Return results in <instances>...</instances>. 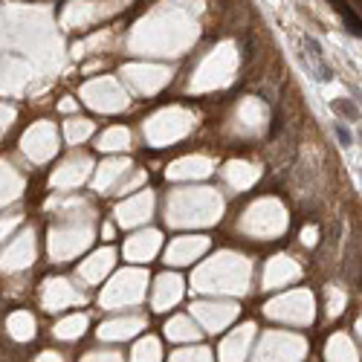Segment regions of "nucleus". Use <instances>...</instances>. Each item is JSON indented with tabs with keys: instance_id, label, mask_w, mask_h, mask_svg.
<instances>
[{
	"instance_id": "f257e3e1",
	"label": "nucleus",
	"mask_w": 362,
	"mask_h": 362,
	"mask_svg": "<svg viewBox=\"0 0 362 362\" xmlns=\"http://www.w3.org/2000/svg\"><path fill=\"white\" fill-rule=\"evenodd\" d=\"M330 107H333L336 113H345L351 122H357V119H360V107H357V104H354L351 99H336L333 104H330Z\"/></svg>"
},
{
	"instance_id": "f03ea898",
	"label": "nucleus",
	"mask_w": 362,
	"mask_h": 362,
	"mask_svg": "<svg viewBox=\"0 0 362 362\" xmlns=\"http://www.w3.org/2000/svg\"><path fill=\"white\" fill-rule=\"evenodd\" d=\"M336 9L345 15V21H348V29H351L354 35H360V18H357V15L348 9V3H336Z\"/></svg>"
},
{
	"instance_id": "7ed1b4c3",
	"label": "nucleus",
	"mask_w": 362,
	"mask_h": 362,
	"mask_svg": "<svg viewBox=\"0 0 362 362\" xmlns=\"http://www.w3.org/2000/svg\"><path fill=\"white\" fill-rule=\"evenodd\" d=\"M304 49H307V52H310V55L316 58V64H322L325 52H322V44H319L316 38H310V35H307V38H304Z\"/></svg>"
},
{
	"instance_id": "20e7f679",
	"label": "nucleus",
	"mask_w": 362,
	"mask_h": 362,
	"mask_svg": "<svg viewBox=\"0 0 362 362\" xmlns=\"http://www.w3.org/2000/svg\"><path fill=\"white\" fill-rule=\"evenodd\" d=\"M333 133H336V139H339V142H342L345 148H348V145L354 142V136H351V131H348V128H345L342 122H336V125H333Z\"/></svg>"
}]
</instances>
